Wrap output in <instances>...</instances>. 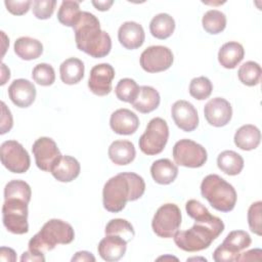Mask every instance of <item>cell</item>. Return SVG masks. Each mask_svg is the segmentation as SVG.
<instances>
[{
	"label": "cell",
	"mask_w": 262,
	"mask_h": 262,
	"mask_svg": "<svg viewBox=\"0 0 262 262\" xmlns=\"http://www.w3.org/2000/svg\"><path fill=\"white\" fill-rule=\"evenodd\" d=\"M187 215L194 220V224L187 230H177L174 243L185 252H199L209 248L224 230L223 221L212 215L208 209L196 200H189L185 204Z\"/></svg>",
	"instance_id": "obj_1"
},
{
	"label": "cell",
	"mask_w": 262,
	"mask_h": 262,
	"mask_svg": "<svg viewBox=\"0 0 262 262\" xmlns=\"http://www.w3.org/2000/svg\"><path fill=\"white\" fill-rule=\"evenodd\" d=\"M145 191L143 178L133 172H123L111 177L102 189L103 208L112 213L121 212L127 202L140 199Z\"/></svg>",
	"instance_id": "obj_2"
},
{
	"label": "cell",
	"mask_w": 262,
	"mask_h": 262,
	"mask_svg": "<svg viewBox=\"0 0 262 262\" xmlns=\"http://www.w3.org/2000/svg\"><path fill=\"white\" fill-rule=\"evenodd\" d=\"M73 29L79 50L94 58H101L110 53L112 49L111 36L100 29V23L93 13L82 11Z\"/></svg>",
	"instance_id": "obj_3"
},
{
	"label": "cell",
	"mask_w": 262,
	"mask_h": 262,
	"mask_svg": "<svg viewBox=\"0 0 262 262\" xmlns=\"http://www.w3.org/2000/svg\"><path fill=\"white\" fill-rule=\"evenodd\" d=\"M75 238L72 225L60 219L48 220L29 241V250L38 254L53 250L56 245L71 244Z\"/></svg>",
	"instance_id": "obj_4"
},
{
	"label": "cell",
	"mask_w": 262,
	"mask_h": 262,
	"mask_svg": "<svg viewBox=\"0 0 262 262\" xmlns=\"http://www.w3.org/2000/svg\"><path fill=\"white\" fill-rule=\"evenodd\" d=\"M201 193L217 211L230 212L236 204L234 187L217 174L207 175L201 183Z\"/></svg>",
	"instance_id": "obj_5"
},
{
	"label": "cell",
	"mask_w": 262,
	"mask_h": 262,
	"mask_svg": "<svg viewBox=\"0 0 262 262\" xmlns=\"http://www.w3.org/2000/svg\"><path fill=\"white\" fill-rule=\"evenodd\" d=\"M169 138V127L162 118L151 119L144 133L140 136L138 144L140 150L147 156L159 155L165 148Z\"/></svg>",
	"instance_id": "obj_6"
},
{
	"label": "cell",
	"mask_w": 262,
	"mask_h": 262,
	"mask_svg": "<svg viewBox=\"0 0 262 262\" xmlns=\"http://www.w3.org/2000/svg\"><path fill=\"white\" fill-rule=\"evenodd\" d=\"M28 204L23 199L9 198L2 206V220L5 228L13 234H24L29 231Z\"/></svg>",
	"instance_id": "obj_7"
},
{
	"label": "cell",
	"mask_w": 262,
	"mask_h": 262,
	"mask_svg": "<svg viewBox=\"0 0 262 262\" xmlns=\"http://www.w3.org/2000/svg\"><path fill=\"white\" fill-rule=\"evenodd\" d=\"M181 224V211L175 204L162 205L154 215L151 228L154 232L163 238L173 237Z\"/></svg>",
	"instance_id": "obj_8"
},
{
	"label": "cell",
	"mask_w": 262,
	"mask_h": 262,
	"mask_svg": "<svg viewBox=\"0 0 262 262\" xmlns=\"http://www.w3.org/2000/svg\"><path fill=\"white\" fill-rule=\"evenodd\" d=\"M176 165L186 168H200L208 159L206 148L191 139H180L172 150Z\"/></svg>",
	"instance_id": "obj_9"
},
{
	"label": "cell",
	"mask_w": 262,
	"mask_h": 262,
	"mask_svg": "<svg viewBox=\"0 0 262 262\" xmlns=\"http://www.w3.org/2000/svg\"><path fill=\"white\" fill-rule=\"evenodd\" d=\"M251 243V236L247 231L232 230L226 235L223 243L215 249L213 259L216 262L237 261L241 252L247 249Z\"/></svg>",
	"instance_id": "obj_10"
},
{
	"label": "cell",
	"mask_w": 262,
	"mask_h": 262,
	"mask_svg": "<svg viewBox=\"0 0 262 262\" xmlns=\"http://www.w3.org/2000/svg\"><path fill=\"white\" fill-rule=\"evenodd\" d=\"M0 158L2 165L12 173H25L31 165L28 151L16 140H6L1 144Z\"/></svg>",
	"instance_id": "obj_11"
},
{
	"label": "cell",
	"mask_w": 262,
	"mask_h": 262,
	"mask_svg": "<svg viewBox=\"0 0 262 262\" xmlns=\"http://www.w3.org/2000/svg\"><path fill=\"white\" fill-rule=\"evenodd\" d=\"M174 57L170 48L154 45L144 49L140 55V66L147 73H160L168 70Z\"/></svg>",
	"instance_id": "obj_12"
},
{
	"label": "cell",
	"mask_w": 262,
	"mask_h": 262,
	"mask_svg": "<svg viewBox=\"0 0 262 262\" xmlns=\"http://www.w3.org/2000/svg\"><path fill=\"white\" fill-rule=\"evenodd\" d=\"M37 167L45 172H50L54 164L62 156L55 141L50 137L38 138L32 146Z\"/></svg>",
	"instance_id": "obj_13"
},
{
	"label": "cell",
	"mask_w": 262,
	"mask_h": 262,
	"mask_svg": "<svg viewBox=\"0 0 262 262\" xmlns=\"http://www.w3.org/2000/svg\"><path fill=\"white\" fill-rule=\"evenodd\" d=\"M114 78L115 70L113 66L105 62L96 64L90 71L88 87L95 95H107L112 91V82Z\"/></svg>",
	"instance_id": "obj_14"
},
{
	"label": "cell",
	"mask_w": 262,
	"mask_h": 262,
	"mask_svg": "<svg viewBox=\"0 0 262 262\" xmlns=\"http://www.w3.org/2000/svg\"><path fill=\"white\" fill-rule=\"evenodd\" d=\"M171 116L178 128L185 132H191L199 125L196 108L187 100H177L171 107Z\"/></svg>",
	"instance_id": "obj_15"
},
{
	"label": "cell",
	"mask_w": 262,
	"mask_h": 262,
	"mask_svg": "<svg viewBox=\"0 0 262 262\" xmlns=\"http://www.w3.org/2000/svg\"><path fill=\"white\" fill-rule=\"evenodd\" d=\"M204 116L207 122L214 127L227 125L232 117V107L223 97L210 99L204 107Z\"/></svg>",
	"instance_id": "obj_16"
},
{
	"label": "cell",
	"mask_w": 262,
	"mask_h": 262,
	"mask_svg": "<svg viewBox=\"0 0 262 262\" xmlns=\"http://www.w3.org/2000/svg\"><path fill=\"white\" fill-rule=\"evenodd\" d=\"M10 100L18 107L30 106L36 98V87L27 79H16L8 87Z\"/></svg>",
	"instance_id": "obj_17"
},
{
	"label": "cell",
	"mask_w": 262,
	"mask_h": 262,
	"mask_svg": "<svg viewBox=\"0 0 262 262\" xmlns=\"http://www.w3.org/2000/svg\"><path fill=\"white\" fill-rule=\"evenodd\" d=\"M112 130L120 135H131L139 127L137 115L128 108H119L115 111L110 118Z\"/></svg>",
	"instance_id": "obj_18"
},
{
	"label": "cell",
	"mask_w": 262,
	"mask_h": 262,
	"mask_svg": "<svg viewBox=\"0 0 262 262\" xmlns=\"http://www.w3.org/2000/svg\"><path fill=\"white\" fill-rule=\"evenodd\" d=\"M118 39L123 47L129 50L139 48L145 39L141 25L136 21H125L118 30Z\"/></svg>",
	"instance_id": "obj_19"
},
{
	"label": "cell",
	"mask_w": 262,
	"mask_h": 262,
	"mask_svg": "<svg viewBox=\"0 0 262 262\" xmlns=\"http://www.w3.org/2000/svg\"><path fill=\"white\" fill-rule=\"evenodd\" d=\"M127 241L119 235H105L98 244L99 256L107 262L119 261L126 253Z\"/></svg>",
	"instance_id": "obj_20"
},
{
	"label": "cell",
	"mask_w": 262,
	"mask_h": 262,
	"mask_svg": "<svg viewBox=\"0 0 262 262\" xmlns=\"http://www.w3.org/2000/svg\"><path fill=\"white\" fill-rule=\"evenodd\" d=\"M81 171V166L78 160L71 156H61L54 164L50 173L60 182H71L76 179Z\"/></svg>",
	"instance_id": "obj_21"
},
{
	"label": "cell",
	"mask_w": 262,
	"mask_h": 262,
	"mask_svg": "<svg viewBox=\"0 0 262 262\" xmlns=\"http://www.w3.org/2000/svg\"><path fill=\"white\" fill-rule=\"evenodd\" d=\"M161 101L160 93L151 86H139L138 93L131 102L132 106L142 114L155 111Z\"/></svg>",
	"instance_id": "obj_22"
},
{
	"label": "cell",
	"mask_w": 262,
	"mask_h": 262,
	"mask_svg": "<svg viewBox=\"0 0 262 262\" xmlns=\"http://www.w3.org/2000/svg\"><path fill=\"white\" fill-rule=\"evenodd\" d=\"M107 154L114 164L124 166L133 162L136 156V150L134 144L129 140H115L110 145Z\"/></svg>",
	"instance_id": "obj_23"
},
{
	"label": "cell",
	"mask_w": 262,
	"mask_h": 262,
	"mask_svg": "<svg viewBox=\"0 0 262 262\" xmlns=\"http://www.w3.org/2000/svg\"><path fill=\"white\" fill-rule=\"evenodd\" d=\"M234 144L243 150H252L258 147L261 141V132L258 127L247 124L239 127L233 137Z\"/></svg>",
	"instance_id": "obj_24"
},
{
	"label": "cell",
	"mask_w": 262,
	"mask_h": 262,
	"mask_svg": "<svg viewBox=\"0 0 262 262\" xmlns=\"http://www.w3.org/2000/svg\"><path fill=\"white\" fill-rule=\"evenodd\" d=\"M150 174L157 183L167 185L176 179L178 167L169 159H160L151 164Z\"/></svg>",
	"instance_id": "obj_25"
},
{
	"label": "cell",
	"mask_w": 262,
	"mask_h": 262,
	"mask_svg": "<svg viewBox=\"0 0 262 262\" xmlns=\"http://www.w3.org/2000/svg\"><path fill=\"white\" fill-rule=\"evenodd\" d=\"M245 49L235 41L224 43L218 51V61L225 69H234L244 58Z\"/></svg>",
	"instance_id": "obj_26"
},
{
	"label": "cell",
	"mask_w": 262,
	"mask_h": 262,
	"mask_svg": "<svg viewBox=\"0 0 262 262\" xmlns=\"http://www.w3.org/2000/svg\"><path fill=\"white\" fill-rule=\"evenodd\" d=\"M85 72L84 62L77 57H70L61 62L59 67L60 79L64 84L74 85L79 83Z\"/></svg>",
	"instance_id": "obj_27"
},
{
	"label": "cell",
	"mask_w": 262,
	"mask_h": 262,
	"mask_svg": "<svg viewBox=\"0 0 262 262\" xmlns=\"http://www.w3.org/2000/svg\"><path fill=\"white\" fill-rule=\"evenodd\" d=\"M15 54L25 60L36 59L43 53L42 43L31 37H19L14 42Z\"/></svg>",
	"instance_id": "obj_28"
},
{
	"label": "cell",
	"mask_w": 262,
	"mask_h": 262,
	"mask_svg": "<svg viewBox=\"0 0 262 262\" xmlns=\"http://www.w3.org/2000/svg\"><path fill=\"white\" fill-rule=\"evenodd\" d=\"M175 30V20L168 13H159L149 23L150 34L160 40L169 38Z\"/></svg>",
	"instance_id": "obj_29"
},
{
	"label": "cell",
	"mask_w": 262,
	"mask_h": 262,
	"mask_svg": "<svg viewBox=\"0 0 262 262\" xmlns=\"http://www.w3.org/2000/svg\"><path fill=\"white\" fill-rule=\"evenodd\" d=\"M217 166L225 174L234 176L242 172L244 159L234 150H223L217 158Z\"/></svg>",
	"instance_id": "obj_30"
},
{
	"label": "cell",
	"mask_w": 262,
	"mask_h": 262,
	"mask_svg": "<svg viewBox=\"0 0 262 262\" xmlns=\"http://www.w3.org/2000/svg\"><path fill=\"white\" fill-rule=\"evenodd\" d=\"M79 3L80 2L78 1L71 0H66L61 2L57 12V19L61 25L74 28L82 13Z\"/></svg>",
	"instance_id": "obj_31"
},
{
	"label": "cell",
	"mask_w": 262,
	"mask_h": 262,
	"mask_svg": "<svg viewBox=\"0 0 262 262\" xmlns=\"http://www.w3.org/2000/svg\"><path fill=\"white\" fill-rule=\"evenodd\" d=\"M202 25L207 33L216 35L224 31L226 27V16L220 10L210 9L203 15Z\"/></svg>",
	"instance_id": "obj_32"
},
{
	"label": "cell",
	"mask_w": 262,
	"mask_h": 262,
	"mask_svg": "<svg viewBox=\"0 0 262 262\" xmlns=\"http://www.w3.org/2000/svg\"><path fill=\"white\" fill-rule=\"evenodd\" d=\"M261 67L258 62L249 60L244 62L238 71L237 77L238 80L246 86H256L259 84L261 79Z\"/></svg>",
	"instance_id": "obj_33"
},
{
	"label": "cell",
	"mask_w": 262,
	"mask_h": 262,
	"mask_svg": "<svg viewBox=\"0 0 262 262\" xmlns=\"http://www.w3.org/2000/svg\"><path fill=\"white\" fill-rule=\"evenodd\" d=\"M104 233L105 235H119L126 239L127 243L130 242L135 235V231L132 224L126 219L122 218L110 220L105 226Z\"/></svg>",
	"instance_id": "obj_34"
},
{
	"label": "cell",
	"mask_w": 262,
	"mask_h": 262,
	"mask_svg": "<svg viewBox=\"0 0 262 262\" xmlns=\"http://www.w3.org/2000/svg\"><path fill=\"white\" fill-rule=\"evenodd\" d=\"M32 196L31 186L24 180H11L4 187V200L9 198L23 199L30 203Z\"/></svg>",
	"instance_id": "obj_35"
},
{
	"label": "cell",
	"mask_w": 262,
	"mask_h": 262,
	"mask_svg": "<svg viewBox=\"0 0 262 262\" xmlns=\"http://www.w3.org/2000/svg\"><path fill=\"white\" fill-rule=\"evenodd\" d=\"M139 90L138 84L130 78L121 79L115 88L117 97L124 102H132L136 97Z\"/></svg>",
	"instance_id": "obj_36"
},
{
	"label": "cell",
	"mask_w": 262,
	"mask_h": 262,
	"mask_svg": "<svg viewBox=\"0 0 262 262\" xmlns=\"http://www.w3.org/2000/svg\"><path fill=\"white\" fill-rule=\"evenodd\" d=\"M212 90V82L204 76L193 78L189 83V94L198 100L207 99L211 95Z\"/></svg>",
	"instance_id": "obj_37"
},
{
	"label": "cell",
	"mask_w": 262,
	"mask_h": 262,
	"mask_svg": "<svg viewBox=\"0 0 262 262\" xmlns=\"http://www.w3.org/2000/svg\"><path fill=\"white\" fill-rule=\"evenodd\" d=\"M33 80L41 86H50L55 81V72L48 63H38L32 71Z\"/></svg>",
	"instance_id": "obj_38"
},
{
	"label": "cell",
	"mask_w": 262,
	"mask_h": 262,
	"mask_svg": "<svg viewBox=\"0 0 262 262\" xmlns=\"http://www.w3.org/2000/svg\"><path fill=\"white\" fill-rule=\"evenodd\" d=\"M262 202L253 203L248 210V223L252 232L257 235L262 234Z\"/></svg>",
	"instance_id": "obj_39"
},
{
	"label": "cell",
	"mask_w": 262,
	"mask_h": 262,
	"mask_svg": "<svg viewBox=\"0 0 262 262\" xmlns=\"http://www.w3.org/2000/svg\"><path fill=\"white\" fill-rule=\"evenodd\" d=\"M33 13L38 19L49 18L55 8V0H34L32 3Z\"/></svg>",
	"instance_id": "obj_40"
},
{
	"label": "cell",
	"mask_w": 262,
	"mask_h": 262,
	"mask_svg": "<svg viewBox=\"0 0 262 262\" xmlns=\"http://www.w3.org/2000/svg\"><path fill=\"white\" fill-rule=\"evenodd\" d=\"M32 1L26 0V1H11V0H5L4 4L7 8V10L14 14V15H23L27 13L32 5Z\"/></svg>",
	"instance_id": "obj_41"
},
{
	"label": "cell",
	"mask_w": 262,
	"mask_h": 262,
	"mask_svg": "<svg viewBox=\"0 0 262 262\" xmlns=\"http://www.w3.org/2000/svg\"><path fill=\"white\" fill-rule=\"evenodd\" d=\"M0 134L9 132L13 126V119L9 108L4 101H1V120H0Z\"/></svg>",
	"instance_id": "obj_42"
},
{
	"label": "cell",
	"mask_w": 262,
	"mask_h": 262,
	"mask_svg": "<svg viewBox=\"0 0 262 262\" xmlns=\"http://www.w3.org/2000/svg\"><path fill=\"white\" fill-rule=\"evenodd\" d=\"M261 260H262V250L258 248L241 253L237 258V261H261Z\"/></svg>",
	"instance_id": "obj_43"
},
{
	"label": "cell",
	"mask_w": 262,
	"mask_h": 262,
	"mask_svg": "<svg viewBox=\"0 0 262 262\" xmlns=\"http://www.w3.org/2000/svg\"><path fill=\"white\" fill-rule=\"evenodd\" d=\"M77 261L78 262H95V257L90 252L79 251L72 258V262H77Z\"/></svg>",
	"instance_id": "obj_44"
},
{
	"label": "cell",
	"mask_w": 262,
	"mask_h": 262,
	"mask_svg": "<svg viewBox=\"0 0 262 262\" xmlns=\"http://www.w3.org/2000/svg\"><path fill=\"white\" fill-rule=\"evenodd\" d=\"M0 259H1V261L14 262V261H16V254H15L14 250L11 248L1 247L0 248Z\"/></svg>",
	"instance_id": "obj_45"
},
{
	"label": "cell",
	"mask_w": 262,
	"mask_h": 262,
	"mask_svg": "<svg viewBox=\"0 0 262 262\" xmlns=\"http://www.w3.org/2000/svg\"><path fill=\"white\" fill-rule=\"evenodd\" d=\"M20 261L25 262V261H38V262H44L45 261V257L44 254H38L35 252H32L30 250H28L27 252H24L21 257H20Z\"/></svg>",
	"instance_id": "obj_46"
},
{
	"label": "cell",
	"mask_w": 262,
	"mask_h": 262,
	"mask_svg": "<svg viewBox=\"0 0 262 262\" xmlns=\"http://www.w3.org/2000/svg\"><path fill=\"white\" fill-rule=\"evenodd\" d=\"M93 6L100 11H106L114 4L113 0H104V1H92Z\"/></svg>",
	"instance_id": "obj_47"
},
{
	"label": "cell",
	"mask_w": 262,
	"mask_h": 262,
	"mask_svg": "<svg viewBox=\"0 0 262 262\" xmlns=\"http://www.w3.org/2000/svg\"><path fill=\"white\" fill-rule=\"evenodd\" d=\"M10 78V70L6 67L5 63H1V85H4Z\"/></svg>",
	"instance_id": "obj_48"
},
{
	"label": "cell",
	"mask_w": 262,
	"mask_h": 262,
	"mask_svg": "<svg viewBox=\"0 0 262 262\" xmlns=\"http://www.w3.org/2000/svg\"><path fill=\"white\" fill-rule=\"evenodd\" d=\"M166 259H172V260H178L176 257H173V256H163V257H159L158 260H166Z\"/></svg>",
	"instance_id": "obj_49"
},
{
	"label": "cell",
	"mask_w": 262,
	"mask_h": 262,
	"mask_svg": "<svg viewBox=\"0 0 262 262\" xmlns=\"http://www.w3.org/2000/svg\"><path fill=\"white\" fill-rule=\"evenodd\" d=\"M191 260H202V261H207V259L206 258H195V257H192V258H188L187 259V261H191Z\"/></svg>",
	"instance_id": "obj_50"
}]
</instances>
